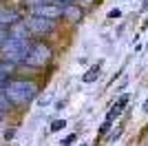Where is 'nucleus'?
<instances>
[{"mask_svg":"<svg viewBox=\"0 0 148 146\" xmlns=\"http://www.w3.org/2000/svg\"><path fill=\"white\" fill-rule=\"evenodd\" d=\"M5 97L16 106H22V104H29L33 97L38 95V86L31 82V80H11L5 84Z\"/></svg>","mask_w":148,"mask_h":146,"instance_id":"f257e3e1","label":"nucleus"},{"mask_svg":"<svg viewBox=\"0 0 148 146\" xmlns=\"http://www.w3.org/2000/svg\"><path fill=\"white\" fill-rule=\"evenodd\" d=\"M53 55V49L44 40H38V42H31L29 51H27V58H25V64L27 67H42L51 60Z\"/></svg>","mask_w":148,"mask_h":146,"instance_id":"f03ea898","label":"nucleus"},{"mask_svg":"<svg viewBox=\"0 0 148 146\" xmlns=\"http://www.w3.org/2000/svg\"><path fill=\"white\" fill-rule=\"evenodd\" d=\"M27 27H29L31 33H36V36H49L53 33L56 29V22L47 16H40V13H33L29 20H27Z\"/></svg>","mask_w":148,"mask_h":146,"instance_id":"7ed1b4c3","label":"nucleus"},{"mask_svg":"<svg viewBox=\"0 0 148 146\" xmlns=\"http://www.w3.org/2000/svg\"><path fill=\"white\" fill-rule=\"evenodd\" d=\"M62 7H64V5H58V2L49 0V2H42V5H36V7H33V13H40V16H47V18H51V20H58V18L62 16Z\"/></svg>","mask_w":148,"mask_h":146,"instance_id":"20e7f679","label":"nucleus"},{"mask_svg":"<svg viewBox=\"0 0 148 146\" xmlns=\"http://www.w3.org/2000/svg\"><path fill=\"white\" fill-rule=\"evenodd\" d=\"M62 18L71 20V22H80L84 18V9L80 5H75V2H64L62 7Z\"/></svg>","mask_w":148,"mask_h":146,"instance_id":"39448f33","label":"nucleus"},{"mask_svg":"<svg viewBox=\"0 0 148 146\" xmlns=\"http://www.w3.org/2000/svg\"><path fill=\"white\" fill-rule=\"evenodd\" d=\"M128 102H130V95H128V93L119 95V97H117V102L113 104V106H111V111L106 113V120H113V122H115V117H119V115L124 113V109L128 106Z\"/></svg>","mask_w":148,"mask_h":146,"instance_id":"423d86ee","label":"nucleus"},{"mask_svg":"<svg viewBox=\"0 0 148 146\" xmlns=\"http://www.w3.org/2000/svg\"><path fill=\"white\" fill-rule=\"evenodd\" d=\"M16 22H20V13L16 9H9V7H0V24L2 27H13Z\"/></svg>","mask_w":148,"mask_h":146,"instance_id":"0eeeda50","label":"nucleus"},{"mask_svg":"<svg viewBox=\"0 0 148 146\" xmlns=\"http://www.w3.org/2000/svg\"><path fill=\"white\" fill-rule=\"evenodd\" d=\"M99 71H102V64L97 62V64H93V67L82 75V82H86V84H88V82H95V80L99 78Z\"/></svg>","mask_w":148,"mask_h":146,"instance_id":"6e6552de","label":"nucleus"},{"mask_svg":"<svg viewBox=\"0 0 148 146\" xmlns=\"http://www.w3.org/2000/svg\"><path fill=\"white\" fill-rule=\"evenodd\" d=\"M64 126H66V120H56V122H51V133H58V131H62Z\"/></svg>","mask_w":148,"mask_h":146,"instance_id":"1a4fd4ad","label":"nucleus"},{"mask_svg":"<svg viewBox=\"0 0 148 146\" xmlns=\"http://www.w3.org/2000/svg\"><path fill=\"white\" fill-rule=\"evenodd\" d=\"M122 131H124V126H117L111 135H108V142H117V140H119V135H122Z\"/></svg>","mask_w":148,"mask_h":146,"instance_id":"9d476101","label":"nucleus"},{"mask_svg":"<svg viewBox=\"0 0 148 146\" xmlns=\"http://www.w3.org/2000/svg\"><path fill=\"white\" fill-rule=\"evenodd\" d=\"M75 140H77V135H75V133H71V135H66V137H64V140L60 142V146H71Z\"/></svg>","mask_w":148,"mask_h":146,"instance_id":"9b49d317","label":"nucleus"},{"mask_svg":"<svg viewBox=\"0 0 148 146\" xmlns=\"http://www.w3.org/2000/svg\"><path fill=\"white\" fill-rule=\"evenodd\" d=\"M7 38H9V27H2V24H0V44L5 42Z\"/></svg>","mask_w":148,"mask_h":146,"instance_id":"f8f14e48","label":"nucleus"},{"mask_svg":"<svg viewBox=\"0 0 148 146\" xmlns=\"http://www.w3.org/2000/svg\"><path fill=\"white\" fill-rule=\"evenodd\" d=\"M113 126V120H104V124H102V126H99V133L104 135V133H108V128Z\"/></svg>","mask_w":148,"mask_h":146,"instance_id":"ddd939ff","label":"nucleus"},{"mask_svg":"<svg viewBox=\"0 0 148 146\" xmlns=\"http://www.w3.org/2000/svg\"><path fill=\"white\" fill-rule=\"evenodd\" d=\"M5 84H7V73L5 69H0V89H5Z\"/></svg>","mask_w":148,"mask_h":146,"instance_id":"4468645a","label":"nucleus"},{"mask_svg":"<svg viewBox=\"0 0 148 146\" xmlns=\"http://www.w3.org/2000/svg\"><path fill=\"white\" fill-rule=\"evenodd\" d=\"M119 16H122L119 9H111V11H108V18H119Z\"/></svg>","mask_w":148,"mask_h":146,"instance_id":"2eb2a0df","label":"nucleus"},{"mask_svg":"<svg viewBox=\"0 0 148 146\" xmlns=\"http://www.w3.org/2000/svg\"><path fill=\"white\" fill-rule=\"evenodd\" d=\"M2 115H5V104L0 102V120H2Z\"/></svg>","mask_w":148,"mask_h":146,"instance_id":"dca6fc26","label":"nucleus"},{"mask_svg":"<svg viewBox=\"0 0 148 146\" xmlns=\"http://www.w3.org/2000/svg\"><path fill=\"white\" fill-rule=\"evenodd\" d=\"M142 109H144V111H146V113H148V97H146V100H144V104H142Z\"/></svg>","mask_w":148,"mask_h":146,"instance_id":"f3484780","label":"nucleus"},{"mask_svg":"<svg viewBox=\"0 0 148 146\" xmlns=\"http://www.w3.org/2000/svg\"><path fill=\"white\" fill-rule=\"evenodd\" d=\"M148 9V0H144V5H142V11H146Z\"/></svg>","mask_w":148,"mask_h":146,"instance_id":"a211bd4d","label":"nucleus"},{"mask_svg":"<svg viewBox=\"0 0 148 146\" xmlns=\"http://www.w3.org/2000/svg\"><path fill=\"white\" fill-rule=\"evenodd\" d=\"M58 2H69V0H58Z\"/></svg>","mask_w":148,"mask_h":146,"instance_id":"6ab92c4d","label":"nucleus"},{"mask_svg":"<svg viewBox=\"0 0 148 146\" xmlns=\"http://www.w3.org/2000/svg\"><path fill=\"white\" fill-rule=\"evenodd\" d=\"M80 146H88V144H80Z\"/></svg>","mask_w":148,"mask_h":146,"instance_id":"aec40b11","label":"nucleus"}]
</instances>
